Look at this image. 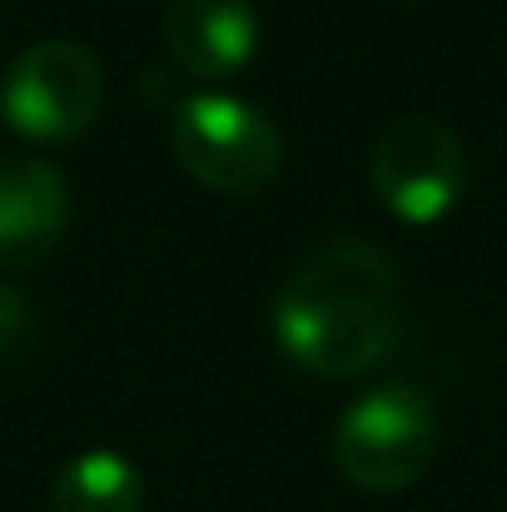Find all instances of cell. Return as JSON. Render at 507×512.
I'll use <instances>...</instances> for the list:
<instances>
[{
  "mask_svg": "<svg viewBox=\"0 0 507 512\" xmlns=\"http://www.w3.org/2000/svg\"><path fill=\"white\" fill-rule=\"evenodd\" d=\"M403 334L398 269L368 239H334L299 259L269 304V339L314 378L373 373Z\"/></svg>",
  "mask_w": 507,
  "mask_h": 512,
  "instance_id": "6da1fadb",
  "label": "cell"
},
{
  "mask_svg": "<svg viewBox=\"0 0 507 512\" xmlns=\"http://www.w3.org/2000/svg\"><path fill=\"white\" fill-rule=\"evenodd\" d=\"M438 453V408L428 388L408 378L373 383L358 393L334 423L338 473L363 493H403L413 488Z\"/></svg>",
  "mask_w": 507,
  "mask_h": 512,
  "instance_id": "7a4b0ae2",
  "label": "cell"
},
{
  "mask_svg": "<svg viewBox=\"0 0 507 512\" xmlns=\"http://www.w3.org/2000/svg\"><path fill=\"white\" fill-rule=\"evenodd\" d=\"M174 160L189 179H199L214 194H259L274 184L284 140L279 125L224 90L189 95L174 115Z\"/></svg>",
  "mask_w": 507,
  "mask_h": 512,
  "instance_id": "3957f363",
  "label": "cell"
},
{
  "mask_svg": "<svg viewBox=\"0 0 507 512\" xmlns=\"http://www.w3.org/2000/svg\"><path fill=\"white\" fill-rule=\"evenodd\" d=\"M105 100L100 60L75 40H35L25 45L0 80V120L30 145H70L80 140Z\"/></svg>",
  "mask_w": 507,
  "mask_h": 512,
  "instance_id": "277c9868",
  "label": "cell"
},
{
  "mask_svg": "<svg viewBox=\"0 0 507 512\" xmlns=\"http://www.w3.org/2000/svg\"><path fill=\"white\" fill-rule=\"evenodd\" d=\"M368 184L398 224L428 229L458 209L468 189V155L443 120L408 115L378 135L368 160Z\"/></svg>",
  "mask_w": 507,
  "mask_h": 512,
  "instance_id": "5b68a950",
  "label": "cell"
},
{
  "mask_svg": "<svg viewBox=\"0 0 507 512\" xmlns=\"http://www.w3.org/2000/svg\"><path fill=\"white\" fill-rule=\"evenodd\" d=\"M70 224L65 174L35 155H0V269H30L55 254Z\"/></svg>",
  "mask_w": 507,
  "mask_h": 512,
  "instance_id": "8992f818",
  "label": "cell"
},
{
  "mask_svg": "<svg viewBox=\"0 0 507 512\" xmlns=\"http://www.w3.org/2000/svg\"><path fill=\"white\" fill-rule=\"evenodd\" d=\"M165 40L194 80H234L259 55V10L254 0H169Z\"/></svg>",
  "mask_w": 507,
  "mask_h": 512,
  "instance_id": "52a82bcc",
  "label": "cell"
},
{
  "mask_svg": "<svg viewBox=\"0 0 507 512\" xmlns=\"http://www.w3.org/2000/svg\"><path fill=\"white\" fill-rule=\"evenodd\" d=\"M55 512H145V473L110 448L70 458L50 488Z\"/></svg>",
  "mask_w": 507,
  "mask_h": 512,
  "instance_id": "ba28073f",
  "label": "cell"
},
{
  "mask_svg": "<svg viewBox=\"0 0 507 512\" xmlns=\"http://www.w3.org/2000/svg\"><path fill=\"white\" fill-rule=\"evenodd\" d=\"M398 5H418V0H398Z\"/></svg>",
  "mask_w": 507,
  "mask_h": 512,
  "instance_id": "9c48e42d",
  "label": "cell"
}]
</instances>
